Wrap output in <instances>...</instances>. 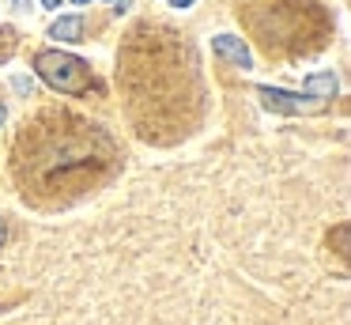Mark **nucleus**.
<instances>
[{
    "mask_svg": "<svg viewBox=\"0 0 351 325\" xmlns=\"http://www.w3.org/2000/svg\"><path fill=\"white\" fill-rule=\"evenodd\" d=\"M34 68H38L42 80H46L53 91H61V95H91V91H99L87 60L72 57V53L42 49V53H34Z\"/></svg>",
    "mask_w": 351,
    "mask_h": 325,
    "instance_id": "obj_2",
    "label": "nucleus"
},
{
    "mask_svg": "<svg viewBox=\"0 0 351 325\" xmlns=\"http://www.w3.org/2000/svg\"><path fill=\"white\" fill-rule=\"evenodd\" d=\"M170 4H174V8H189L193 0H170Z\"/></svg>",
    "mask_w": 351,
    "mask_h": 325,
    "instance_id": "obj_9",
    "label": "nucleus"
},
{
    "mask_svg": "<svg viewBox=\"0 0 351 325\" xmlns=\"http://www.w3.org/2000/svg\"><path fill=\"white\" fill-rule=\"evenodd\" d=\"M12 49H16V34L12 30H0V60H8Z\"/></svg>",
    "mask_w": 351,
    "mask_h": 325,
    "instance_id": "obj_7",
    "label": "nucleus"
},
{
    "mask_svg": "<svg viewBox=\"0 0 351 325\" xmlns=\"http://www.w3.org/2000/svg\"><path fill=\"white\" fill-rule=\"evenodd\" d=\"M302 87H306V98H313V102L325 106V98L336 95V76L332 72H313V76H306Z\"/></svg>",
    "mask_w": 351,
    "mask_h": 325,
    "instance_id": "obj_5",
    "label": "nucleus"
},
{
    "mask_svg": "<svg viewBox=\"0 0 351 325\" xmlns=\"http://www.w3.org/2000/svg\"><path fill=\"white\" fill-rule=\"evenodd\" d=\"M257 95H261V102L276 113H317L321 110V102H310V98L291 95V91H280V87H261Z\"/></svg>",
    "mask_w": 351,
    "mask_h": 325,
    "instance_id": "obj_3",
    "label": "nucleus"
},
{
    "mask_svg": "<svg viewBox=\"0 0 351 325\" xmlns=\"http://www.w3.org/2000/svg\"><path fill=\"white\" fill-rule=\"evenodd\" d=\"M72 4H87V0H72Z\"/></svg>",
    "mask_w": 351,
    "mask_h": 325,
    "instance_id": "obj_14",
    "label": "nucleus"
},
{
    "mask_svg": "<svg viewBox=\"0 0 351 325\" xmlns=\"http://www.w3.org/2000/svg\"><path fill=\"white\" fill-rule=\"evenodd\" d=\"M49 38H57V42H80L84 38V15H61L49 27Z\"/></svg>",
    "mask_w": 351,
    "mask_h": 325,
    "instance_id": "obj_6",
    "label": "nucleus"
},
{
    "mask_svg": "<svg viewBox=\"0 0 351 325\" xmlns=\"http://www.w3.org/2000/svg\"><path fill=\"white\" fill-rule=\"evenodd\" d=\"M12 87H16L19 95H31V91H34V83L27 80V76H16V80H12Z\"/></svg>",
    "mask_w": 351,
    "mask_h": 325,
    "instance_id": "obj_8",
    "label": "nucleus"
},
{
    "mask_svg": "<svg viewBox=\"0 0 351 325\" xmlns=\"http://www.w3.org/2000/svg\"><path fill=\"white\" fill-rule=\"evenodd\" d=\"M212 49H215V57L219 60H230L234 68H253V53H250V45L242 42V38H234V34H215L212 38Z\"/></svg>",
    "mask_w": 351,
    "mask_h": 325,
    "instance_id": "obj_4",
    "label": "nucleus"
},
{
    "mask_svg": "<svg viewBox=\"0 0 351 325\" xmlns=\"http://www.w3.org/2000/svg\"><path fill=\"white\" fill-rule=\"evenodd\" d=\"M4 234H8V223H4V219H0V242H4Z\"/></svg>",
    "mask_w": 351,
    "mask_h": 325,
    "instance_id": "obj_11",
    "label": "nucleus"
},
{
    "mask_svg": "<svg viewBox=\"0 0 351 325\" xmlns=\"http://www.w3.org/2000/svg\"><path fill=\"white\" fill-rule=\"evenodd\" d=\"M42 4H46V8H61V0H42Z\"/></svg>",
    "mask_w": 351,
    "mask_h": 325,
    "instance_id": "obj_12",
    "label": "nucleus"
},
{
    "mask_svg": "<svg viewBox=\"0 0 351 325\" xmlns=\"http://www.w3.org/2000/svg\"><path fill=\"white\" fill-rule=\"evenodd\" d=\"M4 121H8V110H4V102H0V125H4Z\"/></svg>",
    "mask_w": 351,
    "mask_h": 325,
    "instance_id": "obj_10",
    "label": "nucleus"
},
{
    "mask_svg": "<svg viewBox=\"0 0 351 325\" xmlns=\"http://www.w3.org/2000/svg\"><path fill=\"white\" fill-rule=\"evenodd\" d=\"M117 170V148L106 128L69 110H46L27 121L12 148V174L27 204L61 208L95 193Z\"/></svg>",
    "mask_w": 351,
    "mask_h": 325,
    "instance_id": "obj_1",
    "label": "nucleus"
},
{
    "mask_svg": "<svg viewBox=\"0 0 351 325\" xmlns=\"http://www.w3.org/2000/svg\"><path fill=\"white\" fill-rule=\"evenodd\" d=\"M12 4H16V8H31V0H12Z\"/></svg>",
    "mask_w": 351,
    "mask_h": 325,
    "instance_id": "obj_13",
    "label": "nucleus"
}]
</instances>
